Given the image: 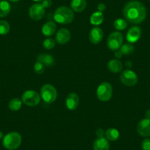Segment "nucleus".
Returning a JSON list of instances; mask_svg holds the SVG:
<instances>
[{
	"label": "nucleus",
	"mask_w": 150,
	"mask_h": 150,
	"mask_svg": "<svg viewBox=\"0 0 150 150\" xmlns=\"http://www.w3.org/2000/svg\"><path fill=\"white\" fill-rule=\"evenodd\" d=\"M125 19L132 24H141L146 17V9L141 2L130 1L125 5L122 11Z\"/></svg>",
	"instance_id": "f257e3e1"
},
{
	"label": "nucleus",
	"mask_w": 150,
	"mask_h": 150,
	"mask_svg": "<svg viewBox=\"0 0 150 150\" xmlns=\"http://www.w3.org/2000/svg\"><path fill=\"white\" fill-rule=\"evenodd\" d=\"M54 21L58 24H70L74 18V13L71 8L67 6H60L55 10L53 16Z\"/></svg>",
	"instance_id": "f03ea898"
},
{
	"label": "nucleus",
	"mask_w": 150,
	"mask_h": 150,
	"mask_svg": "<svg viewBox=\"0 0 150 150\" xmlns=\"http://www.w3.org/2000/svg\"><path fill=\"white\" fill-rule=\"evenodd\" d=\"M21 135L17 132H11L4 137L2 144L8 150H16L21 146Z\"/></svg>",
	"instance_id": "7ed1b4c3"
},
{
	"label": "nucleus",
	"mask_w": 150,
	"mask_h": 150,
	"mask_svg": "<svg viewBox=\"0 0 150 150\" xmlns=\"http://www.w3.org/2000/svg\"><path fill=\"white\" fill-rule=\"evenodd\" d=\"M41 99L47 104L53 103L57 98V91L54 86L51 84H45L41 88Z\"/></svg>",
	"instance_id": "20e7f679"
},
{
	"label": "nucleus",
	"mask_w": 150,
	"mask_h": 150,
	"mask_svg": "<svg viewBox=\"0 0 150 150\" xmlns=\"http://www.w3.org/2000/svg\"><path fill=\"white\" fill-rule=\"evenodd\" d=\"M112 96V85L108 82L101 83L96 90V96L102 102H108L110 100Z\"/></svg>",
	"instance_id": "39448f33"
},
{
	"label": "nucleus",
	"mask_w": 150,
	"mask_h": 150,
	"mask_svg": "<svg viewBox=\"0 0 150 150\" xmlns=\"http://www.w3.org/2000/svg\"><path fill=\"white\" fill-rule=\"evenodd\" d=\"M41 95L33 90H27L24 92L21 96L22 102L27 106H37L41 102Z\"/></svg>",
	"instance_id": "423d86ee"
},
{
	"label": "nucleus",
	"mask_w": 150,
	"mask_h": 150,
	"mask_svg": "<svg viewBox=\"0 0 150 150\" xmlns=\"http://www.w3.org/2000/svg\"><path fill=\"white\" fill-rule=\"evenodd\" d=\"M124 41V37L119 32H113L108 38L107 45L112 51H116L119 50L122 46Z\"/></svg>",
	"instance_id": "0eeeda50"
},
{
	"label": "nucleus",
	"mask_w": 150,
	"mask_h": 150,
	"mask_svg": "<svg viewBox=\"0 0 150 150\" xmlns=\"http://www.w3.org/2000/svg\"><path fill=\"white\" fill-rule=\"evenodd\" d=\"M120 80L122 84L127 87H132L138 83V76L136 73L130 69L124 70L120 74Z\"/></svg>",
	"instance_id": "6e6552de"
},
{
	"label": "nucleus",
	"mask_w": 150,
	"mask_h": 150,
	"mask_svg": "<svg viewBox=\"0 0 150 150\" xmlns=\"http://www.w3.org/2000/svg\"><path fill=\"white\" fill-rule=\"evenodd\" d=\"M45 14V8L41 3L33 4L29 9V16L33 21H39Z\"/></svg>",
	"instance_id": "1a4fd4ad"
},
{
	"label": "nucleus",
	"mask_w": 150,
	"mask_h": 150,
	"mask_svg": "<svg viewBox=\"0 0 150 150\" xmlns=\"http://www.w3.org/2000/svg\"><path fill=\"white\" fill-rule=\"evenodd\" d=\"M138 133L142 137L150 136V119H144L138 122L137 125Z\"/></svg>",
	"instance_id": "9d476101"
},
{
	"label": "nucleus",
	"mask_w": 150,
	"mask_h": 150,
	"mask_svg": "<svg viewBox=\"0 0 150 150\" xmlns=\"http://www.w3.org/2000/svg\"><path fill=\"white\" fill-rule=\"evenodd\" d=\"M104 37L103 30L98 27H95L91 30L89 33V40L93 44H98L102 41Z\"/></svg>",
	"instance_id": "9b49d317"
},
{
	"label": "nucleus",
	"mask_w": 150,
	"mask_h": 150,
	"mask_svg": "<svg viewBox=\"0 0 150 150\" xmlns=\"http://www.w3.org/2000/svg\"><path fill=\"white\" fill-rule=\"evenodd\" d=\"M80 103V98L76 93H70L66 99V106L71 111L75 110Z\"/></svg>",
	"instance_id": "f8f14e48"
},
{
	"label": "nucleus",
	"mask_w": 150,
	"mask_h": 150,
	"mask_svg": "<svg viewBox=\"0 0 150 150\" xmlns=\"http://www.w3.org/2000/svg\"><path fill=\"white\" fill-rule=\"evenodd\" d=\"M71 33L69 30L61 28L57 31L55 35V41L59 44H66L70 41Z\"/></svg>",
	"instance_id": "ddd939ff"
},
{
	"label": "nucleus",
	"mask_w": 150,
	"mask_h": 150,
	"mask_svg": "<svg viewBox=\"0 0 150 150\" xmlns=\"http://www.w3.org/2000/svg\"><path fill=\"white\" fill-rule=\"evenodd\" d=\"M141 36V30L139 27H132L128 30L126 38L129 44L136 43Z\"/></svg>",
	"instance_id": "4468645a"
},
{
	"label": "nucleus",
	"mask_w": 150,
	"mask_h": 150,
	"mask_svg": "<svg viewBox=\"0 0 150 150\" xmlns=\"http://www.w3.org/2000/svg\"><path fill=\"white\" fill-rule=\"evenodd\" d=\"M93 150H109V141L105 137L97 138L93 142Z\"/></svg>",
	"instance_id": "2eb2a0df"
},
{
	"label": "nucleus",
	"mask_w": 150,
	"mask_h": 150,
	"mask_svg": "<svg viewBox=\"0 0 150 150\" xmlns=\"http://www.w3.org/2000/svg\"><path fill=\"white\" fill-rule=\"evenodd\" d=\"M56 30H57V25L53 21H48L45 23L42 27V33L44 36H50L53 35L55 33Z\"/></svg>",
	"instance_id": "dca6fc26"
},
{
	"label": "nucleus",
	"mask_w": 150,
	"mask_h": 150,
	"mask_svg": "<svg viewBox=\"0 0 150 150\" xmlns=\"http://www.w3.org/2000/svg\"><path fill=\"white\" fill-rule=\"evenodd\" d=\"M87 7L86 0H71V9L76 13L83 12Z\"/></svg>",
	"instance_id": "f3484780"
},
{
	"label": "nucleus",
	"mask_w": 150,
	"mask_h": 150,
	"mask_svg": "<svg viewBox=\"0 0 150 150\" xmlns=\"http://www.w3.org/2000/svg\"><path fill=\"white\" fill-rule=\"evenodd\" d=\"M108 69L112 73H119L123 69V64L117 59H112L108 63Z\"/></svg>",
	"instance_id": "a211bd4d"
},
{
	"label": "nucleus",
	"mask_w": 150,
	"mask_h": 150,
	"mask_svg": "<svg viewBox=\"0 0 150 150\" xmlns=\"http://www.w3.org/2000/svg\"><path fill=\"white\" fill-rule=\"evenodd\" d=\"M38 61L41 62L45 66L50 67V66H52L54 64V57L51 54H41L38 56L37 57Z\"/></svg>",
	"instance_id": "6ab92c4d"
},
{
	"label": "nucleus",
	"mask_w": 150,
	"mask_h": 150,
	"mask_svg": "<svg viewBox=\"0 0 150 150\" xmlns=\"http://www.w3.org/2000/svg\"><path fill=\"white\" fill-rule=\"evenodd\" d=\"M104 15L102 12L96 11L91 16L90 22L92 25L99 26L104 21Z\"/></svg>",
	"instance_id": "aec40b11"
},
{
	"label": "nucleus",
	"mask_w": 150,
	"mask_h": 150,
	"mask_svg": "<svg viewBox=\"0 0 150 150\" xmlns=\"http://www.w3.org/2000/svg\"><path fill=\"white\" fill-rule=\"evenodd\" d=\"M119 132L118 129L115 128H108L105 131V135L108 141H116L119 139Z\"/></svg>",
	"instance_id": "412c9836"
},
{
	"label": "nucleus",
	"mask_w": 150,
	"mask_h": 150,
	"mask_svg": "<svg viewBox=\"0 0 150 150\" xmlns=\"http://www.w3.org/2000/svg\"><path fill=\"white\" fill-rule=\"evenodd\" d=\"M11 11V5L8 2L2 0L0 1V18H5Z\"/></svg>",
	"instance_id": "4be33fe9"
},
{
	"label": "nucleus",
	"mask_w": 150,
	"mask_h": 150,
	"mask_svg": "<svg viewBox=\"0 0 150 150\" xmlns=\"http://www.w3.org/2000/svg\"><path fill=\"white\" fill-rule=\"evenodd\" d=\"M22 100L18 98H13L8 103V108L12 111H18L21 109L22 105Z\"/></svg>",
	"instance_id": "5701e85b"
},
{
	"label": "nucleus",
	"mask_w": 150,
	"mask_h": 150,
	"mask_svg": "<svg viewBox=\"0 0 150 150\" xmlns=\"http://www.w3.org/2000/svg\"><path fill=\"white\" fill-rule=\"evenodd\" d=\"M114 28L117 30H124L127 27V21L123 18H117L113 23Z\"/></svg>",
	"instance_id": "b1692460"
},
{
	"label": "nucleus",
	"mask_w": 150,
	"mask_h": 150,
	"mask_svg": "<svg viewBox=\"0 0 150 150\" xmlns=\"http://www.w3.org/2000/svg\"><path fill=\"white\" fill-rule=\"evenodd\" d=\"M11 30V27L8 21L5 20H0V35H5L8 34Z\"/></svg>",
	"instance_id": "393cba45"
},
{
	"label": "nucleus",
	"mask_w": 150,
	"mask_h": 150,
	"mask_svg": "<svg viewBox=\"0 0 150 150\" xmlns=\"http://www.w3.org/2000/svg\"><path fill=\"white\" fill-rule=\"evenodd\" d=\"M120 50L125 55H129L134 52V47L131 44H125L121 47Z\"/></svg>",
	"instance_id": "a878e982"
},
{
	"label": "nucleus",
	"mask_w": 150,
	"mask_h": 150,
	"mask_svg": "<svg viewBox=\"0 0 150 150\" xmlns=\"http://www.w3.org/2000/svg\"><path fill=\"white\" fill-rule=\"evenodd\" d=\"M56 45V41L52 38H47L43 43V47L47 50H52Z\"/></svg>",
	"instance_id": "bb28decb"
},
{
	"label": "nucleus",
	"mask_w": 150,
	"mask_h": 150,
	"mask_svg": "<svg viewBox=\"0 0 150 150\" xmlns=\"http://www.w3.org/2000/svg\"><path fill=\"white\" fill-rule=\"evenodd\" d=\"M46 66L43 64L42 63L39 61H36L35 63L34 64V71L36 74H41L44 72L45 71Z\"/></svg>",
	"instance_id": "cd10ccee"
},
{
	"label": "nucleus",
	"mask_w": 150,
	"mask_h": 150,
	"mask_svg": "<svg viewBox=\"0 0 150 150\" xmlns=\"http://www.w3.org/2000/svg\"><path fill=\"white\" fill-rule=\"evenodd\" d=\"M141 147L143 150H150V138H146L142 141Z\"/></svg>",
	"instance_id": "c85d7f7f"
},
{
	"label": "nucleus",
	"mask_w": 150,
	"mask_h": 150,
	"mask_svg": "<svg viewBox=\"0 0 150 150\" xmlns=\"http://www.w3.org/2000/svg\"><path fill=\"white\" fill-rule=\"evenodd\" d=\"M41 5L45 9H47V8H50L52 6V0H43L42 2H41Z\"/></svg>",
	"instance_id": "c756f323"
},
{
	"label": "nucleus",
	"mask_w": 150,
	"mask_h": 150,
	"mask_svg": "<svg viewBox=\"0 0 150 150\" xmlns=\"http://www.w3.org/2000/svg\"><path fill=\"white\" fill-rule=\"evenodd\" d=\"M105 130L103 129H102V128H98L96 131V135L97 136V138H102L105 135Z\"/></svg>",
	"instance_id": "7c9ffc66"
},
{
	"label": "nucleus",
	"mask_w": 150,
	"mask_h": 150,
	"mask_svg": "<svg viewBox=\"0 0 150 150\" xmlns=\"http://www.w3.org/2000/svg\"><path fill=\"white\" fill-rule=\"evenodd\" d=\"M97 10L99 12H103L106 10V5L103 3H99V5H97Z\"/></svg>",
	"instance_id": "2f4dec72"
},
{
	"label": "nucleus",
	"mask_w": 150,
	"mask_h": 150,
	"mask_svg": "<svg viewBox=\"0 0 150 150\" xmlns=\"http://www.w3.org/2000/svg\"><path fill=\"white\" fill-rule=\"evenodd\" d=\"M122 55H123V54H122V52L121 50H116V51H115V52H114L115 57H116V58H118V59H120L122 57Z\"/></svg>",
	"instance_id": "473e14b6"
},
{
	"label": "nucleus",
	"mask_w": 150,
	"mask_h": 150,
	"mask_svg": "<svg viewBox=\"0 0 150 150\" xmlns=\"http://www.w3.org/2000/svg\"><path fill=\"white\" fill-rule=\"evenodd\" d=\"M145 116H146V119H150V109L147 110L146 111Z\"/></svg>",
	"instance_id": "72a5a7b5"
},
{
	"label": "nucleus",
	"mask_w": 150,
	"mask_h": 150,
	"mask_svg": "<svg viewBox=\"0 0 150 150\" xmlns=\"http://www.w3.org/2000/svg\"><path fill=\"white\" fill-rule=\"evenodd\" d=\"M126 66L127 67H128V69H130V68L132 66V62H131L130 60H128V61H127L126 62Z\"/></svg>",
	"instance_id": "f704fd0d"
},
{
	"label": "nucleus",
	"mask_w": 150,
	"mask_h": 150,
	"mask_svg": "<svg viewBox=\"0 0 150 150\" xmlns=\"http://www.w3.org/2000/svg\"><path fill=\"white\" fill-rule=\"evenodd\" d=\"M3 138V133H2V131H0V140L2 139Z\"/></svg>",
	"instance_id": "c9c22d12"
},
{
	"label": "nucleus",
	"mask_w": 150,
	"mask_h": 150,
	"mask_svg": "<svg viewBox=\"0 0 150 150\" xmlns=\"http://www.w3.org/2000/svg\"><path fill=\"white\" fill-rule=\"evenodd\" d=\"M34 2H42L43 0H33Z\"/></svg>",
	"instance_id": "e433bc0d"
},
{
	"label": "nucleus",
	"mask_w": 150,
	"mask_h": 150,
	"mask_svg": "<svg viewBox=\"0 0 150 150\" xmlns=\"http://www.w3.org/2000/svg\"><path fill=\"white\" fill-rule=\"evenodd\" d=\"M8 1H11V2H18V1H19V0H8Z\"/></svg>",
	"instance_id": "4c0bfd02"
},
{
	"label": "nucleus",
	"mask_w": 150,
	"mask_h": 150,
	"mask_svg": "<svg viewBox=\"0 0 150 150\" xmlns=\"http://www.w3.org/2000/svg\"><path fill=\"white\" fill-rule=\"evenodd\" d=\"M149 1H150V0H149Z\"/></svg>",
	"instance_id": "58836bf2"
}]
</instances>
